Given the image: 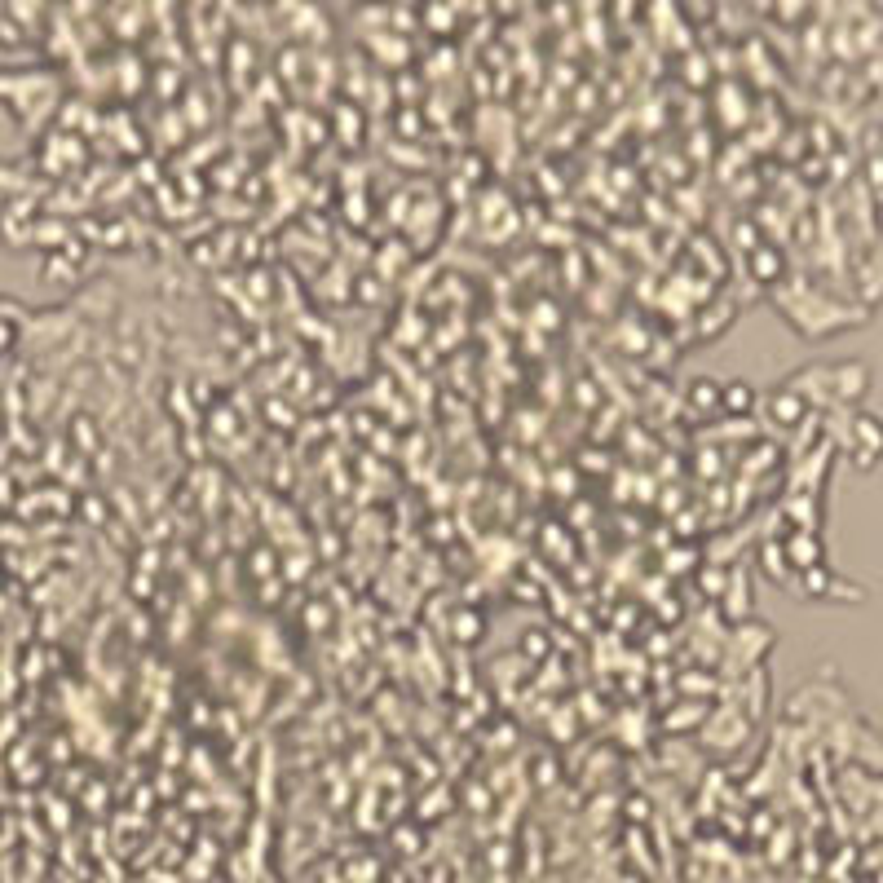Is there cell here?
<instances>
[{"instance_id": "cell-4", "label": "cell", "mask_w": 883, "mask_h": 883, "mask_svg": "<svg viewBox=\"0 0 883 883\" xmlns=\"http://www.w3.org/2000/svg\"><path fill=\"white\" fill-rule=\"evenodd\" d=\"M751 265H755V274H764V279H773V274L782 270V261L773 257L769 248H751Z\"/></svg>"}, {"instance_id": "cell-2", "label": "cell", "mask_w": 883, "mask_h": 883, "mask_svg": "<svg viewBox=\"0 0 883 883\" xmlns=\"http://www.w3.org/2000/svg\"><path fill=\"white\" fill-rule=\"evenodd\" d=\"M769 411H773V420H778V424H800L804 411H808V402H804L791 385H786V389H778V393L769 398Z\"/></svg>"}, {"instance_id": "cell-1", "label": "cell", "mask_w": 883, "mask_h": 883, "mask_svg": "<svg viewBox=\"0 0 883 883\" xmlns=\"http://www.w3.org/2000/svg\"><path fill=\"white\" fill-rule=\"evenodd\" d=\"M848 442H853V460H857L861 468L875 464L879 455H883V424L870 420V416L853 420V433H848Z\"/></svg>"}, {"instance_id": "cell-3", "label": "cell", "mask_w": 883, "mask_h": 883, "mask_svg": "<svg viewBox=\"0 0 883 883\" xmlns=\"http://www.w3.org/2000/svg\"><path fill=\"white\" fill-rule=\"evenodd\" d=\"M720 407H725V411H751V407H755L751 385H742V380L725 385V389H720Z\"/></svg>"}]
</instances>
